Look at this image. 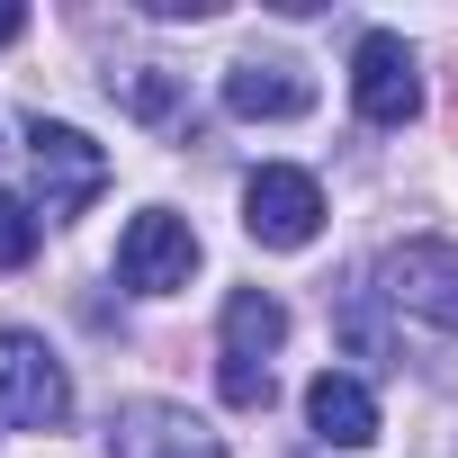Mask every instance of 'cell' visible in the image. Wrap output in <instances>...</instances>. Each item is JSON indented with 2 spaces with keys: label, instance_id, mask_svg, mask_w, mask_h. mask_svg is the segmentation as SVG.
Here are the masks:
<instances>
[{
  "label": "cell",
  "instance_id": "cell-12",
  "mask_svg": "<svg viewBox=\"0 0 458 458\" xmlns=\"http://www.w3.org/2000/svg\"><path fill=\"white\" fill-rule=\"evenodd\" d=\"M37 234H46V216L19 198V189H0V270H19V261H37Z\"/></svg>",
  "mask_w": 458,
  "mask_h": 458
},
{
  "label": "cell",
  "instance_id": "cell-4",
  "mask_svg": "<svg viewBox=\"0 0 458 458\" xmlns=\"http://www.w3.org/2000/svg\"><path fill=\"white\" fill-rule=\"evenodd\" d=\"M243 234L270 243V252H306L324 234V189L306 171H288V162H261L243 180Z\"/></svg>",
  "mask_w": 458,
  "mask_h": 458
},
{
  "label": "cell",
  "instance_id": "cell-16",
  "mask_svg": "<svg viewBox=\"0 0 458 458\" xmlns=\"http://www.w3.org/2000/svg\"><path fill=\"white\" fill-rule=\"evenodd\" d=\"M28 37V10H10V0H0V46H19Z\"/></svg>",
  "mask_w": 458,
  "mask_h": 458
},
{
  "label": "cell",
  "instance_id": "cell-7",
  "mask_svg": "<svg viewBox=\"0 0 458 458\" xmlns=\"http://www.w3.org/2000/svg\"><path fill=\"white\" fill-rule=\"evenodd\" d=\"M108 458H225V440L189 413V404H117L108 422Z\"/></svg>",
  "mask_w": 458,
  "mask_h": 458
},
{
  "label": "cell",
  "instance_id": "cell-13",
  "mask_svg": "<svg viewBox=\"0 0 458 458\" xmlns=\"http://www.w3.org/2000/svg\"><path fill=\"white\" fill-rule=\"evenodd\" d=\"M216 386H225L234 413H261V404H270V369H261V360H216Z\"/></svg>",
  "mask_w": 458,
  "mask_h": 458
},
{
  "label": "cell",
  "instance_id": "cell-11",
  "mask_svg": "<svg viewBox=\"0 0 458 458\" xmlns=\"http://www.w3.org/2000/svg\"><path fill=\"white\" fill-rule=\"evenodd\" d=\"M279 342H288V306L270 288H234V297H225V360H261L270 369Z\"/></svg>",
  "mask_w": 458,
  "mask_h": 458
},
{
  "label": "cell",
  "instance_id": "cell-8",
  "mask_svg": "<svg viewBox=\"0 0 458 458\" xmlns=\"http://www.w3.org/2000/svg\"><path fill=\"white\" fill-rule=\"evenodd\" d=\"M225 108H234V117H306L315 108V81L288 55H243L234 72H225Z\"/></svg>",
  "mask_w": 458,
  "mask_h": 458
},
{
  "label": "cell",
  "instance_id": "cell-2",
  "mask_svg": "<svg viewBox=\"0 0 458 458\" xmlns=\"http://www.w3.org/2000/svg\"><path fill=\"white\" fill-rule=\"evenodd\" d=\"M64 413H72V377H64V360L37 342V333H0V422L10 431H64Z\"/></svg>",
  "mask_w": 458,
  "mask_h": 458
},
{
  "label": "cell",
  "instance_id": "cell-1",
  "mask_svg": "<svg viewBox=\"0 0 458 458\" xmlns=\"http://www.w3.org/2000/svg\"><path fill=\"white\" fill-rule=\"evenodd\" d=\"M28 162H37V216H46V225H72V216L108 189V153H99L81 126L37 117V126H28Z\"/></svg>",
  "mask_w": 458,
  "mask_h": 458
},
{
  "label": "cell",
  "instance_id": "cell-6",
  "mask_svg": "<svg viewBox=\"0 0 458 458\" xmlns=\"http://www.w3.org/2000/svg\"><path fill=\"white\" fill-rule=\"evenodd\" d=\"M351 99H360L369 126H413L422 117V64H413V46L386 37V28H369L360 55H351Z\"/></svg>",
  "mask_w": 458,
  "mask_h": 458
},
{
  "label": "cell",
  "instance_id": "cell-15",
  "mask_svg": "<svg viewBox=\"0 0 458 458\" xmlns=\"http://www.w3.org/2000/svg\"><path fill=\"white\" fill-rule=\"evenodd\" d=\"M144 19H216V0H135Z\"/></svg>",
  "mask_w": 458,
  "mask_h": 458
},
{
  "label": "cell",
  "instance_id": "cell-14",
  "mask_svg": "<svg viewBox=\"0 0 458 458\" xmlns=\"http://www.w3.org/2000/svg\"><path fill=\"white\" fill-rule=\"evenodd\" d=\"M369 297H377V288H342V333H351V351H360V360H386V333H377Z\"/></svg>",
  "mask_w": 458,
  "mask_h": 458
},
{
  "label": "cell",
  "instance_id": "cell-10",
  "mask_svg": "<svg viewBox=\"0 0 458 458\" xmlns=\"http://www.w3.org/2000/svg\"><path fill=\"white\" fill-rule=\"evenodd\" d=\"M108 99H117L126 117H144V126H189V81H180L171 64H126V72H108Z\"/></svg>",
  "mask_w": 458,
  "mask_h": 458
},
{
  "label": "cell",
  "instance_id": "cell-5",
  "mask_svg": "<svg viewBox=\"0 0 458 458\" xmlns=\"http://www.w3.org/2000/svg\"><path fill=\"white\" fill-rule=\"evenodd\" d=\"M189 270H198V234H189V216L144 207L126 234H117V279H126L135 297H171V288H189Z\"/></svg>",
  "mask_w": 458,
  "mask_h": 458
},
{
  "label": "cell",
  "instance_id": "cell-9",
  "mask_svg": "<svg viewBox=\"0 0 458 458\" xmlns=\"http://www.w3.org/2000/svg\"><path fill=\"white\" fill-rule=\"evenodd\" d=\"M306 422H315L324 449H369V440H377V395H369L360 377L324 369V377L306 386Z\"/></svg>",
  "mask_w": 458,
  "mask_h": 458
},
{
  "label": "cell",
  "instance_id": "cell-3",
  "mask_svg": "<svg viewBox=\"0 0 458 458\" xmlns=\"http://www.w3.org/2000/svg\"><path fill=\"white\" fill-rule=\"evenodd\" d=\"M377 297L395 315H422L431 333H458V243H431V234L395 243L377 261Z\"/></svg>",
  "mask_w": 458,
  "mask_h": 458
}]
</instances>
